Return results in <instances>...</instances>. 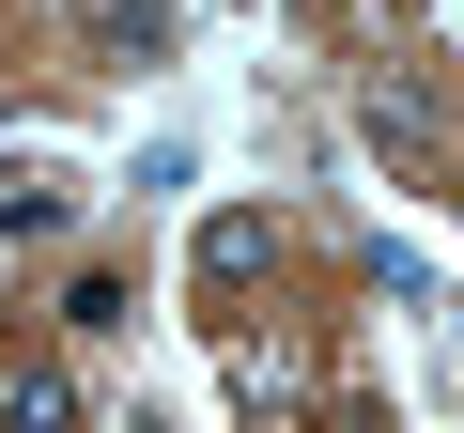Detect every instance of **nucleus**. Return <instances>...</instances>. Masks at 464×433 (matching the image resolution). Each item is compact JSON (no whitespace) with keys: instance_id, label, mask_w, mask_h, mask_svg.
<instances>
[{"instance_id":"nucleus-3","label":"nucleus","mask_w":464,"mask_h":433,"mask_svg":"<svg viewBox=\"0 0 464 433\" xmlns=\"http://www.w3.org/2000/svg\"><path fill=\"white\" fill-rule=\"evenodd\" d=\"M433 140H449V109H433L418 78H387V93H372V155H402V170H433Z\"/></svg>"},{"instance_id":"nucleus-4","label":"nucleus","mask_w":464,"mask_h":433,"mask_svg":"<svg viewBox=\"0 0 464 433\" xmlns=\"http://www.w3.org/2000/svg\"><path fill=\"white\" fill-rule=\"evenodd\" d=\"M63 325H78V341H124V325H140V279L78 264V279H63Z\"/></svg>"},{"instance_id":"nucleus-1","label":"nucleus","mask_w":464,"mask_h":433,"mask_svg":"<svg viewBox=\"0 0 464 433\" xmlns=\"http://www.w3.org/2000/svg\"><path fill=\"white\" fill-rule=\"evenodd\" d=\"M47 233H78V170L16 155V170H0V248H47Z\"/></svg>"},{"instance_id":"nucleus-6","label":"nucleus","mask_w":464,"mask_h":433,"mask_svg":"<svg viewBox=\"0 0 464 433\" xmlns=\"http://www.w3.org/2000/svg\"><path fill=\"white\" fill-rule=\"evenodd\" d=\"M201 279H217V294L264 279V216H201Z\"/></svg>"},{"instance_id":"nucleus-2","label":"nucleus","mask_w":464,"mask_h":433,"mask_svg":"<svg viewBox=\"0 0 464 433\" xmlns=\"http://www.w3.org/2000/svg\"><path fill=\"white\" fill-rule=\"evenodd\" d=\"M0 433H78V387L47 356H16V341H0Z\"/></svg>"},{"instance_id":"nucleus-5","label":"nucleus","mask_w":464,"mask_h":433,"mask_svg":"<svg viewBox=\"0 0 464 433\" xmlns=\"http://www.w3.org/2000/svg\"><path fill=\"white\" fill-rule=\"evenodd\" d=\"M93 47H109V63H155V47H170V0H93Z\"/></svg>"}]
</instances>
